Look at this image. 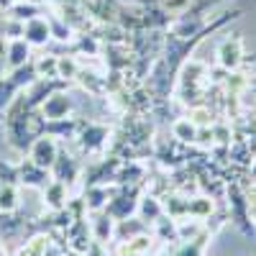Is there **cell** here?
Listing matches in <instances>:
<instances>
[{
  "instance_id": "obj_1",
  "label": "cell",
  "mask_w": 256,
  "mask_h": 256,
  "mask_svg": "<svg viewBox=\"0 0 256 256\" xmlns=\"http://www.w3.org/2000/svg\"><path fill=\"white\" fill-rule=\"evenodd\" d=\"M228 210H230V223L236 226L244 236H254L256 223L251 220L248 200L241 184H228Z\"/></svg>"
},
{
  "instance_id": "obj_2",
  "label": "cell",
  "mask_w": 256,
  "mask_h": 256,
  "mask_svg": "<svg viewBox=\"0 0 256 256\" xmlns=\"http://www.w3.org/2000/svg\"><path fill=\"white\" fill-rule=\"evenodd\" d=\"M216 56H218V64L226 72H236L244 64V38L238 34H228L226 38H220Z\"/></svg>"
},
{
  "instance_id": "obj_3",
  "label": "cell",
  "mask_w": 256,
  "mask_h": 256,
  "mask_svg": "<svg viewBox=\"0 0 256 256\" xmlns=\"http://www.w3.org/2000/svg\"><path fill=\"white\" fill-rule=\"evenodd\" d=\"M56 156H59V146H56L54 136L46 134V136H38V138L31 141L28 159H31L36 166H41V169H52L54 162H56Z\"/></svg>"
},
{
  "instance_id": "obj_4",
  "label": "cell",
  "mask_w": 256,
  "mask_h": 256,
  "mask_svg": "<svg viewBox=\"0 0 256 256\" xmlns=\"http://www.w3.org/2000/svg\"><path fill=\"white\" fill-rule=\"evenodd\" d=\"M152 246H154V236L138 233V236H134V238L118 241L116 256H146V254H152Z\"/></svg>"
},
{
  "instance_id": "obj_5",
  "label": "cell",
  "mask_w": 256,
  "mask_h": 256,
  "mask_svg": "<svg viewBox=\"0 0 256 256\" xmlns=\"http://www.w3.org/2000/svg\"><path fill=\"white\" fill-rule=\"evenodd\" d=\"M24 38L28 41L31 46H44L46 41L52 38V26H49V20H44V18H31V20H26V26H24Z\"/></svg>"
},
{
  "instance_id": "obj_6",
  "label": "cell",
  "mask_w": 256,
  "mask_h": 256,
  "mask_svg": "<svg viewBox=\"0 0 256 256\" xmlns=\"http://www.w3.org/2000/svg\"><path fill=\"white\" fill-rule=\"evenodd\" d=\"M72 110V100L64 95V92H52L44 100V116L46 120H64Z\"/></svg>"
},
{
  "instance_id": "obj_7",
  "label": "cell",
  "mask_w": 256,
  "mask_h": 256,
  "mask_svg": "<svg viewBox=\"0 0 256 256\" xmlns=\"http://www.w3.org/2000/svg\"><path fill=\"white\" fill-rule=\"evenodd\" d=\"M6 56H8V67H10V72L18 70V67H24V64L31 62V44H28L26 38H10V41H8V52H6Z\"/></svg>"
},
{
  "instance_id": "obj_8",
  "label": "cell",
  "mask_w": 256,
  "mask_h": 256,
  "mask_svg": "<svg viewBox=\"0 0 256 256\" xmlns=\"http://www.w3.org/2000/svg\"><path fill=\"white\" fill-rule=\"evenodd\" d=\"M136 212L141 216V220H146V223H154V220H159V218L164 216V205H162L156 198H152V195H144V198L138 200Z\"/></svg>"
},
{
  "instance_id": "obj_9",
  "label": "cell",
  "mask_w": 256,
  "mask_h": 256,
  "mask_svg": "<svg viewBox=\"0 0 256 256\" xmlns=\"http://www.w3.org/2000/svg\"><path fill=\"white\" fill-rule=\"evenodd\" d=\"M198 131H200V128L192 123L187 116H184V118H177V120L172 123V136H174L180 144H195V141H198Z\"/></svg>"
},
{
  "instance_id": "obj_10",
  "label": "cell",
  "mask_w": 256,
  "mask_h": 256,
  "mask_svg": "<svg viewBox=\"0 0 256 256\" xmlns=\"http://www.w3.org/2000/svg\"><path fill=\"white\" fill-rule=\"evenodd\" d=\"M54 177L59 180V182H72L74 177H77V172H80V166H77V162L72 159V156H64V154H59L56 156V162H54Z\"/></svg>"
},
{
  "instance_id": "obj_11",
  "label": "cell",
  "mask_w": 256,
  "mask_h": 256,
  "mask_svg": "<svg viewBox=\"0 0 256 256\" xmlns=\"http://www.w3.org/2000/svg\"><path fill=\"white\" fill-rule=\"evenodd\" d=\"M208 238H210V230H205L202 236L198 238H190V241H182L172 256H205V246H208Z\"/></svg>"
},
{
  "instance_id": "obj_12",
  "label": "cell",
  "mask_w": 256,
  "mask_h": 256,
  "mask_svg": "<svg viewBox=\"0 0 256 256\" xmlns=\"http://www.w3.org/2000/svg\"><path fill=\"white\" fill-rule=\"evenodd\" d=\"M44 200L49 202V208H54V210H62L64 205H67V184H64V182H59V180H54V182L49 184V190H46Z\"/></svg>"
},
{
  "instance_id": "obj_13",
  "label": "cell",
  "mask_w": 256,
  "mask_h": 256,
  "mask_svg": "<svg viewBox=\"0 0 256 256\" xmlns=\"http://www.w3.org/2000/svg\"><path fill=\"white\" fill-rule=\"evenodd\" d=\"M210 212H212V200H208V198H192V200H187V216L190 218L205 220V218H210Z\"/></svg>"
},
{
  "instance_id": "obj_14",
  "label": "cell",
  "mask_w": 256,
  "mask_h": 256,
  "mask_svg": "<svg viewBox=\"0 0 256 256\" xmlns=\"http://www.w3.org/2000/svg\"><path fill=\"white\" fill-rule=\"evenodd\" d=\"M20 174H24V182L31 184V187H38V184H44V177H46V169H41L36 166L31 159L20 166Z\"/></svg>"
},
{
  "instance_id": "obj_15",
  "label": "cell",
  "mask_w": 256,
  "mask_h": 256,
  "mask_svg": "<svg viewBox=\"0 0 256 256\" xmlns=\"http://www.w3.org/2000/svg\"><path fill=\"white\" fill-rule=\"evenodd\" d=\"M113 218L108 216V212H100L98 216V228H95V241H100V244H105L108 238H113Z\"/></svg>"
},
{
  "instance_id": "obj_16",
  "label": "cell",
  "mask_w": 256,
  "mask_h": 256,
  "mask_svg": "<svg viewBox=\"0 0 256 256\" xmlns=\"http://www.w3.org/2000/svg\"><path fill=\"white\" fill-rule=\"evenodd\" d=\"M187 118L195 123L198 128H208V126H212V113L205 108V105H192L190 113H187Z\"/></svg>"
},
{
  "instance_id": "obj_17",
  "label": "cell",
  "mask_w": 256,
  "mask_h": 256,
  "mask_svg": "<svg viewBox=\"0 0 256 256\" xmlns=\"http://www.w3.org/2000/svg\"><path fill=\"white\" fill-rule=\"evenodd\" d=\"M46 246H49V238L36 236V238H31L24 248H20L18 256H44V254H46Z\"/></svg>"
},
{
  "instance_id": "obj_18",
  "label": "cell",
  "mask_w": 256,
  "mask_h": 256,
  "mask_svg": "<svg viewBox=\"0 0 256 256\" xmlns=\"http://www.w3.org/2000/svg\"><path fill=\"white\" fill-rule=\"evenodd\" d=\"M16 90H18V88L10 82V77H0V110H6L8 105L13 102Z\"/></svg>"
},
{
  "instance_id": "obj_19",
  "label": "cell",
  "mask_w": 256,
  "mask_h": 256,
  "mask_svg": "<svg viewBox=\"0 0 256 256\" xmlns=\"http://www.w3.org/2000/svg\"><path fill=\"white\" fill-rule=\"evenodd\" d=\"M162 6L166 13H174V16H184L192 10V0H162Z\"/></svg>"
},
{
  "instance_id": "obj_20",
  "label": "cell",
  "mask_w": 256,
  "mask_h": 256,
  "mask_svg": "<svg viewBox=\"0 0 256 256\" xmlns=\"http://www.w3.org/2000/svg\"><path fill=\"white\" fill-rule=\"evenodd\" d=\"M13 208H16V190L10 184H6L3 190H0V210L10 212Z\"/></svg>"
},
{
  "instance_id": "obj_21",
  "label": "cell",
  "mask_w": 256,
  "mask_h": 256,
  "mask_svg": "<svg viewBox=\"0 0 256 256\" xmlns=\"http://www.w3.org/2000/svg\"><path fill=\"white\" fill-rule=\"evenodd\" d=\"M246 192V200H248V210H251V220L256 223V180L244 190Z\"/></svg>"
},
{
  "instance_id": "obj_22",
  "label": "cell",
  "mask_w": 256,
  "mask_h": 256,
  "mask_svg": "<svg viewBox=\"0 0 256 256\" xmlns=\"http://www.w3.org/2000/svg\"><path fill=\"white\" fill-rule=\"evenodd\" d=\"M220 0H192V13H205L208 8H212V6H218Z\"/></svg>"
},
{
  "instance_id": "obj_23",
  "label": "cell",
  "mask_w": 256,
  "mask_h": 256,
  "mask_svg": "<svg viewBox=\"0 0 256 256\" xmlns=\"http://www.w3.org/2000/svg\"><path fill=\"white\" fill-rule=\"evenodd\" d=\"M3 67H8V56H6V44L0 41V77H3Z\"/></svg>"
},
{
  "instance_id": "obj_24",
  "label": "cell",
  "mask_w": 256,
  "mask_h": 256,
  "mask_svg": "<svg viewBox=\"0 0 256 256\" xmlns=\"http://www.w3.org/2000/svg\"><path fill=\"white\" fill-rule=\"evenodd\" d=\"M13 3H24V0H13Z\"/></svg>"
},
{
  "instance_id": "obj_25",
  "label": "cell",
  "mask_w": 256,
  "mask_h": 256,
  "mask_svg": "<svg viewBox=\"0 0 256 256\" xmlns=\"http://www.w3.org/2000/svg\"><path fill=\"white\" fill-rule=\"evenodd\" d=\"M0 31H3V24H0Z\"/></svg>"
},
{
  "instance_id": "obj_26",
  "label": "cell",
  "mask_w": 256,
  "mask_h": 256,
  "mask_svg": "<svg viewBox=\"0 0 256 256\" xmlns=\"http://www.w3.org/2000/svg\"><path fill=\"white\" fill-rule=\"evenodd\" d=\"M146 256H154V254H146Z\"/></svg>"
}]
</instances>
